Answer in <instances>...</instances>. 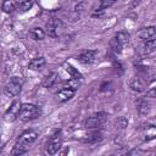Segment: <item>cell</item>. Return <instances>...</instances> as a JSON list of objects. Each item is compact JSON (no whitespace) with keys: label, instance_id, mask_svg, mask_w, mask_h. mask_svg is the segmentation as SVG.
Listing matches in <instances>:
<instances>
[{"label":"cell","instance_id":"cell-1","mask_svg":"<svg viewBox=\"0 0 156 156\" xmlns=\"http://www.w3.org/2000/svg\"><path fill=\"white\" fill-rule=\"evenodd\" d=\"M41 115V108L34 104H22L20 112H18V118L23 122H29L33 119H37Z\"/></svg>","mask_w":156,"mask_h":156},{"label":"cell","instance_id":"cell-2","mask_svg":"<svg viewBox=\"0 0 156 156\" xmlns=\"http://www.w3.org/2000/svg\"><path fill=\"white\" fill-rule=\"evenodd\" d=\"M22 85H23V79H22L21 77L15 76V77H12V78L7 82V84L5 85V88H4V94H5L6 96H9V98H15V96H17V95L21 93Z\"/></svg>","mask_w":156,"mask_h":156},{"label":"cell","instance_id":"cell-3","mask_svg":"<svg viewBox=\"0 0 156 156\" xmlns=\"http://www.w3.org/2000/svg\"><path fill=\"white\" fill-rule=\"evenodd\" d=\"M61 145H62V136H61V130L57 129L55 130L51 136L49 138L48 143H46V147H45V151L48 155H55L60 149H61Z\"/></svg>","mask_w":156,"mask_h":156},{"label":"cell","instance_id":"cell-4","mask_svg":"<svg viewBox=\"0 0 156 156\" xmlns=\"http://www.w3.org/2000/svg\"><path fill=\"white\" fill-rule=\"evenodd\" d=\"M106 119H107V115L105 112H98V113H94L90 117H88L84 126L87 129H96V128L101 127L106 122Z\"/></svg>","mask_w":156,"mask_h":156},{"label":"cell","instance_id":"cell-5","mask_svg":"<svg viewBox=\"0 0 156 156\" xmlns=\"http://www.w3.org/2000/svg\"><path fill=\"white\" fill-rule=\"evenodd\" d=\"M63 32V23L58 18H52L46 23V33L51 38H57Z\"/></svg>","mask_w":156,"mask_h":156},{"label":"cell","instance_id":"cell-6","mask_svg":"<svg viewBox=\"0 0 156 156\" xmlns=\"http://www.w3.org/2000/svg\"><path fill=\"white\" fill-rule=\"evenodd\" d=\"M21 102L18 100L13 101L11 104V106L6 110V112L4 113V121L7 122V123H11L13 122L16 118H18V112H20V108H21Z\"/></svg>","mask_w":156,"mask_h":156},{"label":"cell","instance_id":"cell-7","mask_svg":"<svg viewBox=\"0 0 156 156\" xmlns=\"http://www.w3.org/2000/svg\"><path fill=\"white\" fill-rule=\"evenodd\" d=\"M37 138H38V133H37L35 130L29 129V130L23 132V133L18 136V139H17L16 144H20V145H23V146L28 147L33 141H35V140H37Z\"/></svg>","mask_w":156,"mask_h":156},{"label":"cell","instance_id":"cell-8","mask_svg":"<svg viewBox=\"0 0 156 156\" xmlns=\"http://www.w3.org/2000/svg\"><path fill=\"white\" fill-rule=\"evenodd\" d=\"M95 55H96V51L95 50H85L83 52H80L78 56H77V60L83 63V65H90L94 62L95 60Z\"/></svg>","mask_w":156,"mask_h":156},{"label":"cell","instance_id":"cell-9","mask_svg":"<svg viewBox=\"0 0 156 156\" xmlns=\"http://www.w3.org/2000/svg\"><path fill=\"white\" fill-rule=\"evenodd\" d=\"M135 106H136V110L140 115H147L150 112V102L149 100H146V98H138L136 101H135Z\"/></svg>","mask_w":156,"mask_h":156},{"label":"cell","instance_id":"cell-10","mask_svg":"<svg viewBox=\"0 0 156 156\" xmlns=\"http://www.w3.org/2000/svg\"><path fill=\"white\" fill-rule=\"evenodd\" d=\"M74 94H76V90L63 87L61 90H58V93L56 94V96H57V100L60 102H65V101H68L69 99H72L74 96Z\"/></svg>","mask_w":156,"mask_h":156},{"label":"cell","instance_id":"cell-11","mask_svg":"<svg viewBox=\"0 0 156 156\" xmlns=\"http://www.w3.org/2000/svg\"><path fill=\"white\" fill-rule=\"evenodd\" d=\"M155 37H156V30H155V27L154 26L145 27V28L140 29V32H139V38L143 39L144 41L145 40H149V39H152Z\"/></svg>","mask_w":156,"mask_h":156},{"label":"cell","instance_id":"cell-12","mask_svg":"<svg viewBox=\"0 0 156 156\" xmlns=\"http://www.w3.org/2000/svg\"><path fill=\"white\" fill-rule=\"evenodd\" d=\"M45 63H46L45 58H44L43 56H39V57L32 58V60L29 61V63H28V67H29L30 69H33V71H40V69L45 66Z\"/></svg>","mask_w":156,"mask_h":156},{"label":"cell","instance_id":"cell-13","mask_svg":"<svg viewBox=\"0 0 156 156\" xmlns=\"http://www.w3.org/2000/svg\"><path fill=\"white\" fill-rule=\"evenodd\" d=\"M57 79H58V74H57L56 72H51V73H49V74L43 79V83H41V84H43L44 88L49 89V88H52V87L56 84Z\"/></svg>","mask_w":156,"mask_h":156},{"label":"cell","instance_id":"cell-14","mask_svg":"<svg viewBox=\"0 0 156 156\" xmlns=\"http://www.w3.org/2000/svg\"><path fill=\"white\" fill-rule=\"evenodd\" d=\"M130 88H132V90H134V91H138V93H140V91H144V89H145V82L140 78V77H135V78H133L132 80H130Z\"/></svg>","mask_w":156,"mask_h":156},{"label":"cell","instance_id":"cell-15","mask_svg":"<svg viewBox=\"0 0 156 156\" xmlns=\"http://www.w3.org/2000/svg\"><path fill=\"white\" fill-rule=\"evenodd\" d=\"M29 37H30L33 40H35V41L43 40L44 37H45V30H44L43 28H40V27H34V28L30 29Z\"/></svg>","mask_w":156,"mask_h":156},{"label":"cell","instance_id":"cell-16","mask_svg":"<svg viewBox=\"0 0 156 156\" xmlns=\"http://www.w3.org/2000/svg\"><path fill=\"white\" fill-rule=\"evenodd\" d=\"M16 9H17V4L15 2V0H4L1 4V10L5 13H12Z\"/></svg>","mask_w":156,"mask_h":156},{"label":"cell","instance_id":"cell-17","mask_svg":"<svg viewBox=\"0 0 156 156\" xmlns=\"http://www.w3.org/2000/svg\"><path fill=\"white\" fill-rule=\"evenodd\" d=\"M101 139H102V134L100 132H93L91 134H89L84 138V141L88 144H94V143L100 141Z\"/></svg>","mask_w":156,"mask_h":156},{"label":"cell","instance_id":"cell-18","mask_svg":"<svg viewBox=\"0 0 156 156\" xmlns=\"http://www.w3.org/2000/svg\"><path fill=\"white\" fill-rule=\"evenodd\" d=\"M65 88H69V89H73V90H78L79 87H80V79L78 78H69L68 80L65 82Z\"/></svg>","mask_w":156,"mask_h":156},{"label":"cell","instance_id":"cell-19","mask_svg":"<svg viewBox=\"0 0 156 156\" xmlns=\"http://www.w3.org/2000/svg\"><path fill=\"white\" fill-rule=\"evenodd\" d=\"M33 6V0H20L17 4V9L21 12H27Z\"/></svg>","mask_w":156,"mask_h":156},{"label":"cell","instance_id":"cell-20","mask_svg":"<svg viewBox=\"0 0 156 156\" xmlns=\"http://www.w3.org/2000/svg\"><path fill=\"white\" fill-rule=\"evenodd\" d=\"M118 0H100V2L98 4V7H96V11H104L108 7H111L112 5H115Z\"/></svg>","mask_w":156,"mask_h":156},{"label":"cell","instance_id":"cell-21","mask_svg":"<svg viewBox=\"0 0 156 156\" xmlns=\"http://www.w3.org/2000/svg\"><path fill=\"white\" fill-rule=\"evenodd\" d=\"M65 69L72 76V78H78V79H82L83 78V76L80 74V72L77 68H74L72 65H69V63H66L65 65Z\"/></svg>","mask_w":156,"mask_h":156},{"label":"cell","instance_id":"cell-22","mask_svg":"<svg viewBox=\"0 0 156 156\" xmlns=\"http://www.w3.org/2000/svg\"><path fill=\"white\" fill-rule=\"evenodd\" d=\"M115 39L123 46V45H126V44L129 41V34H128L127 32H118V33L116 34Z\"/></svg>","mask_w":156,"mask_h":156},{"label":"cell","instance_id":"cell-23","mask_svg":"<svg viewBox=\"0 0 156 156\" xmlns=\"http://www.w3.org/2000/svg\"><path fill=\"white\" fill-rule=\"evenodd\" d=\"M144 49H145V52H146V54H151V52H154L155 49H156V39L152 38V39L145 40Z\"/></svg>","mask_w":156,"mask_h":156},{"label":"cell","instance_id":"cell-24","mask_svg":"<svg viewBox=\"0 0 156 156\" xmlns=\"http://www.w3.org/2000/svg\"><path fill=\"white\" fill-rule=\"evenodd\" d=\"M122 48H123V46H122V45H121V44L115 39V37L110 40V49H111L115 54H119V52L122 51Z\"/></svg>","mask_w":156,"mask_h":156},{"label":"cell","instance_id":"cell-25","mask_svg":"<svg viewBox=\"0 0 156 156\" xmlns=\"http://www.w3.org/2000/svg\"><path fill=\"white\" fill-rule=\"evenodd\" d=\"M28 151V147L23 146V145H20V144H15V146L12 147V151L11 154L12 155H23Z\"/></svg>","mask_w":156,"mask_h":156},{"label":"cell","instance_id":"cell-26","mask_svg":"<svg viewBox=\"0 0 156 156\" xmlns=\"http://www.w3.org/2000/svg\"><path fill=\"white\" fill-rule=\"evenodd\" d=\"M155 134H156L155 127L154 126H149V127H146V132H145V138L144 139L146 141H149V140H151V139L155 138Z\"/></svg>","mask_w":156,"mask_h":156},{"label":"cell","instance_id":"cell-27","mask_svg":"<svg viewBox=\"0 0 156 156\" xmlns=\"http://www.w3.org/2000/svg\"><path fill=\"white\" fill-rule=\"evenodd\" d=\"M116 124L118 126V128H121V129H123V128H126V127H127V124H128V122H127V119H126V118H123V117H121V118H118V121L116 122Z\"/></svg>","mask_w":156,"mask_h":156},{"label":"cell","instance_id":"cell-28","mask_svg":"<svg viewBox=\"0 0 156 156\" xmlns=\"http://www.w3.org/2000/svg\"><path fill=\"white\" fill-rule=\"evenodd\" d=\"M146 96L147 98H155V88H151L149 91H146Z\"/></svg>","mask_w":156,"mask_h":156}]
</instances>
